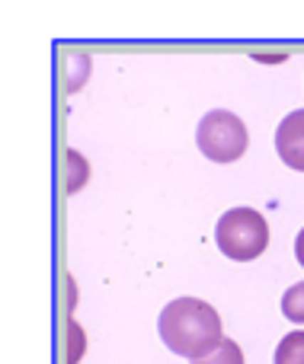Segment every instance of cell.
I'll return each instance as SVG.
<instances>
[{
    "mask_svg": "<svg viewBox=\"0 0 304 364\" xmlns=\"http://www.w3.org/2000/svg\"><path fill=\"white\" fill-rule=\"evenodd\" d=\"M282 314H285V320L304 326V282L292 284V288L285 291V297H282Z\"/></svg>",
    "mask_w": 304,
    "mask_h": 364,
    "instance_id": "cell-6",
    "label": "cell"
},
{
    "mask_svg": "<svg viewBox=\"0 0 304 364\" xmlns=\"http://www.w3.org/2000/svg\"><path fill=\"white\" fill-rule=\"evenodd\" d=\"M295 256H298V265H301V269H304V227H301L298 240H295Z\"/></svg>",
    "mask_w": 304,
    "mask_h": 364,
    "instance_id": "cell-9",
    "label": "cell"
},
{
    "mask_svg": "<svg viewBox=\"0 0 304 364\" xmlns=\"http://www.w3.org/2000/svg\"><path fill=\"white\" fill-rule=\"evenodd\" d=\"M160 342L179 358L199 361L211 355L224 342L221 333V316L211 304L199 301V297H177L160 310Z\"/></svg>",
    "mask_w": 304,
    "mask_h": 364,
    "instance_id": "cell-1",
    "label": "cell"
},
{
    "mask_svg": "<svg viewBox=\"0 0 304 364\" xmlns=\"http://www.w3.org/2000/svg\"><path fill=\"white\" fill-rule=\"evenodd\" d=\"M64 336L70 342V348H64V364H77L83 355V329L74 320H64Z\"/></svg>",
    "mask_w": 304,
    "mask_h": 364,
    "instance_id": "cell-8",
    "label": "cell"
},
{
    "mask_svg": "<svg viewBox=\"0 0 304 364\" xmlns=\"http://www.w3.org/2000/svg\"><path fill=\"white\" fill-rule=\"evenodd\" d=\"M276 364H304V329H295L279 342Z\"/></svg>",
    "mask_w": 304,
    "mask_h": 364,
    "instance_id": "cell-5",
    "label": "cell"
},
{
    "mask_svg": "<svg viewBox=\"0 0 304 364\" xmlns=\"http://www.w3.org/2000/svg\"><path fill=\"white\" fill-rule=\"evenodd\" d=\"M276 151L285 166L304 173V109L285 115L282 125L276 128Z\"/></svg>",
    "mask_w": 304,
    "mask_h": 364,
    "instance_id": "cell-4",
    "label": "cell"
},
{
    "mask_svg": "<svg viewBox=\"0 0 304 364\" xmlns=\"http://www.w3.org/2000/svg\"><path fill=\"white\" fill-rule=\"evenodd\" d=\"M189 364H243V352L237 342L224 339L211 355H205V358H199V361H189Z\"/></svg>",
    "mask_w": 304,
    "mask_h": 364,
    "instance_id": "cell-7",
    "label": "cell"
},
{
    "mask_svg": "<svg viewBox=\"0 0 304 364\" xmlns=\"http://www.w3.org/2000/svg\"><path fill=\"white\" fill-rule=\"evenodd\" d=\"M215 243L234 262H250V259L263 256L269 246L266 218L253 208H231L221 214L215 227Z\"/></svg>",
    "mask_w": 304,
    "mask_h": 364,
    "instance_id": "cell-2",
    "label": "cell"
},
{
    "mask_svg": "<svg viewBox=\"0 0 304 364\" xmlns=\"http://www.w3.org/2000/svg\"><path fill=\"white\" fill-rule=\"evenodd\" d=\"M196 144L215 164H234L247 151V125L228 109H211L196 128Z\"/></svg>",
    "mask_w": 304,
    "mask_h": 364,
    "instance_id": "cell-3",
    "label": "cell"
}]
</instances>
